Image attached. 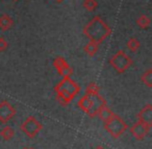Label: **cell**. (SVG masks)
<instances>
[{"mask_svg":"<svg viewBox=\"0 0 152 149\" xmlns=\"http://www.w3.org/2000/svg\"><path fill=\"white\" fill-rule=\"evenodd\" d=\"M112 32L110 26L99 17L95 16L91 19L83 27V34L90 39V41L100 44L103 40H105Z\"/></svg>","mask_w":152,"mask_h":149,"instance_id":"cell-1","label":"cell"},{"mask_svg":"<svg viewBox=\"0 0 152 149\" xmlns=\"http://www.w3.org/2000/svg\"><path fill=\"white\" fill-rule=\"evenodd\" d=\"M80 90V87L70 77H64L56 86L54 91L56 93V100L61 105H67Z\"/></svg>","mask_w":152,"mask_h":149,"instance_id":"cell-2","label":"cell"},{"mask_svg":"<svg viewBox=\"0 0 152 149\" xmlns=\"http://www.w3.org/2000/svg\"><path fill=\"white\" fill-rule=\"evenodd\" d=\"M103 127L113 138L117 139L121 137L127 129V124L117 114H113L106 121L103 122Z\"/></svg>","mask_w":152,"mask_h":149,"instance_id":"cell-3","label":"cell"},{"mask_svg":"<svg viewBox=\"0 0 152 149\" xmlns=\"http://www.w3.org/2000/svg\"><path fill=\"white\" fill-rule=\"evenodd\" d=\"M110 64L118 73H124L132 65V59L123 50H118L110 59Z\"/></svg>","mask_w":152,"mask_h":149,"instance_id":"cell-4","label":"cell"},{"mask_svg":"<svg viewBox=\"0 0 152 149\" xmlns=\"http://www.w3.org/2000/svg\"><path fill=\"white\" fill-rule=\"evenodd\" d=\"M20 128L27 137L34 138L37 136V134L43 128V125L34 116H29L22 122V124L20 125Z\"/></svg>","mask_w":152,"mask_h":149,"instance_id":"cell-5","label":"cell"},{"mask_svg":"<svg viewBox=\"0 0 152 149\" xmlns=\"http://www.w3.org/2000/svg\"><path fill=\"white\" fill-rule=\"evenodd\" d=\"M16 114V109L7 100H2L0 102V122L7 123Z\"/></svg>","mask_w":152,"mask_h":149,"instance_id":"cell-6","label":"cell"},{"mask_svg":"<svg viewBox=\"0 0 152 149\" xmlns=\"http://www.w3.org/2000/svg\"><path fill=\"white\" fill-rule=\"evenodd\" d=\"M53 66L55 67L59 75H61L63 77H70L73 73V69L70 67L67 61L61 57H57L53 59Z\"/></svg>","mask_w":152,"mask_h":149,"instance_id":"cell-7","label":"cell"},{"mask_svg":"<svg viewBox=\"0 0 152 149\" xmlns=\"http://www.w3.org/2000/svg\"><path fill=\"white\" fill-rule=\"evenodd\" d=\"M149 129H150L149 126H147L146 124L142 123V122H140V121L133 123L132 125L130 126V128H129L130 134H132L133 138L139 141L144 140V138H145L148 132H149Z\"/></svg>","mask_w":152,"mask_h":149,"instance_id":"cell-8","label":"cell"},{"mask_svg":"<svg viewBox=\"0 0 152 149\" xmlns=\"http://www.w3.org/2000/svg\"><path fill=\"white\" fill-rule=\"evenodd\" d=\"M104 104H106V101L101 95L100 94L94 95V96H92L91 105H90L89 109L86 111V114H88L91 118L96 117V116H97L98 109H100V106H102V105H104Z\"/></svg>","mask_w":152,"mask_h":149,"instance_id":"cell-9","label":"cell"},{"mask_svg":"<svg viewBox=\"0 0 152 149\" xmlns=\"http://www.w3.org/2000/svg\"><path fill=\"white\" fill-rule=\"evenodd\" d=\"M137 119L140 122L146 124L147 126L151 127L152 126V104L148 103L146 104L137 115Z\"/></svg>","mask_w":152,"mask_h":149,"instance_id":"cell-10","label":"cell"},{"mask_svg":"<svg viewBox=\"0 0 152 149\" xmlns=\"http://www.w3.org/2000/svg\"><path fill=\"white\" fill-rule=\"evenodd\" d=\"M13 25H14L13 19L7 14L0 15V29L5 32V30H9Z\"/></svg>","mask_w":152,"mask_h":149,"instance_id":"cell-11","label":"cell"},{"mask_svg":"<svg viewBox=\"0 0 152 149\" xmlns=\"http://www.w3.org/2000/svg\"><path fill=\"white\" fill-rule=\"evenodd\" d=\"M91 102H92V96H90V95H88V94H85L83 97H80V99H79L78 101H77V106H78L81 111L86 112L89 109L90 105H91Z\"/></svg>","mask_w":152,"mask_h":149,"instance_id":"cell-12","label":"cell"},{"mask_svg":"<svg viewBox=\"0 0 152 149\" xmlns=\"http://www.w3.org/2000/svg\"><path fill=\"white\" fill-rule=\"evenodd\" d=\"M113 111L110 109H108L107 106H106V104L102 105V106H100V109H98L97 112V116L99 117L100 120H102V121H106V120L108 119V118L110 117V116L113 115Z\"/></svg>","mask_w":152,"mask_h":149,"instance_id":"cell-13","label":"cell"},{"mask_svg":"<svg viewBox=\"0 0 152 149\" xmlns=\"http://www.w3.org/2000/svg\"><path fill=\"white\" fill-rule=\"evenodd\" d=\"M98 49H99V44H97V43H95V42H92V41L87 43L86 46L83 47V50H85V52L87 53L89 57H94V55L98 52Z\"/></svg>","mask_w":152,"mask_h":149,"instance_id":"cell-14","label":"cell"},{"mask_svg":"<svg viewBox=\"0 0 152 149\" xmlns=\"http://www.w3.org/2000/svg\"><path fill=\"white\" fill-rule=\"evenodd\" d=\"M141 81L148 88H152V69L149 68L141 75Z\"/></svg>","mask_w":152,"mask_h":149,"instance_id":"cell-15","label":"cell"},{"mask_svg":"<svg viewBox=\"0 0 152 149\" xmlns=\"http://www.w3.org/2000/svg\"><path fill=\"white\" fill-rule=\"evenodd\" d=\"M135 22H137V26H139L140 28H142V29H146V28H148L150 26L151 20H150V18L148 17V16L141 15L137 19V21H135Z\"/></svg>","mask_w":152,"mask_h":149,"instance_id":"cell-16","label":"cell"},{"mask_svg":"<svg viewBox=\"0 0 152 149\" xmlns=\"http://www.w3.org/2000/svg\"><path fill=\"white\" fill-rule=\"evenodd\" d=\"M140 41L137 40L135 37H131V38L128 39V41L126 42V47L131 51V52H134L137 49L140 48Z\"/></svg>","mask_w":152,"mask_h":149,"instance_id":"cell-17","label":"cell"},{"mask_svg":"<svg viewBox=\"0 0 152 149\" xmlns=\"http://www.w3.org/2000/svg\"><path fill=\"white\" fill-rule=\"evenodd\" d=\"M0 136L2 137L5 141H9L11 139H13V137L15 136V130L10 126H5L2 129L0 130Z\"/></svg>","mask_w":152,"mask_h":149,"instance_id":"cell-18","label":"cell"},{"mask_svg":"<svg viewBox=\"0 0 152 149\" xmlns=\"http://www.w3.org/2000/svg\"><path fill=\"white\" fill-rule=\"evenodd\" d=\"M86 94L90 95V96L99 94V86L96 82H90L86 88Z\"/></svg>","mask_w":152,"mask_h":149,"instance_id":"cell-19","label":"cell"},{"mask_svg":"<svg viewBox=\"0 0 152 149\" xmlns=\"http://www.w3.org/2000/svg\"><path fill=\"white\" fill-rule=\"evenodd\" d=\"M83 5L87 11L92 12L96 10V7H97V5H98V2H97V0H83Z\"/></svg>","mask_w":152,"mask_h":149,"instance_id":"cell-20","label":"cell"},{"mask_svg":"<svg viewBox=\"0 0 152 149\" xmlns=\"http://www.w3.org/2000/svg\"><path fill=\"white\" fill-rule=\"evenodd\" d=\"M7 48V42L3 37H0V52L4 51Z\"/></svg>","mask_w":152,"mask_h":149,"instance_id":"cell-21","label":"cell"},{"mask_svg":"<svg viewBox=\"0 0 152 149\" xmlns=\"http://www.w3.org/2000/svg\"><path fill=\"white\" fill-rule=\"evenodd\" d=\"M94 149H105V148H104V147H102V146H96Z\"/></svg>","mask_w":152,"mask_h":149,"instance_id":"cell-22","label":"cell"},{"mask_svg":"<svg viewBox=\"0 0 152 149\" xmlns=\"http://www.w3.org/2000/svg\"><path fill=\"white\" fill-rule=\"evenodd\" d=\"M55 1H56V2H63L64 0H55Z\"/></svg>","mask_w":152,"mask_h":149,"instance_id":"cell-23","label":"cell"},{"mask_svg":"<svg viewBox=\"0 0 152 149\" xmlns=\"http://www.w3.org/2000/svg\"><path fill=\"white\" fill-rule=\"evenodd\" d=\"M26 149H34V148H31V147H26Z\"/></svg>","mask_w":152,"mask_h":149,"instance_id":"cell-24","label":"cell"},{"mask_svg":"<svg viewBox=\"0 0 152 149\" xmlns=\"http://www.w3.org/2000/svg\"><path fill=\"white\" fill-rule=\"evenodd\" d=\"M22 149H26V147H25V148H22Z\"/></svg>","mask_w":152,"mask_h":149,"instance_id":"cell-25","label":"cell"},{"mask_svg":"<svg viewBox=\"0 0 152 149\" xmlns=\"http://www.w3.org/2000/svg\"><path fill=\"white\" fill-rule=\"evenodd\" d=\"M15 1H17V0H15Z\"/></svg>","mask_w":152,"mask_h":149,"instance_id":"cell-26","label":"cell"}]
</instances>
